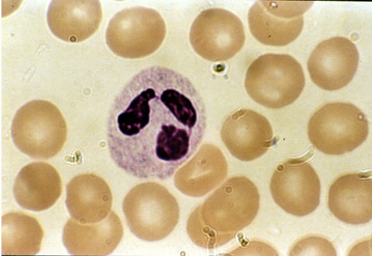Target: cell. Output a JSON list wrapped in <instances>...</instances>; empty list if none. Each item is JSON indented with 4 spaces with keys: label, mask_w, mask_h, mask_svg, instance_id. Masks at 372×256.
I'll use <instances>...</instances> for the list:
<instances>
[{
    "label": "cell",
    "mask_w": 372,
    "mask_h": 256,
    "mask_svg": "<svg viewBox=\"0 0 372 256\" xmlns=\"http://www.w3.org/2000/svg\"><path fill=\"white\" fill-rule=\"evenodd\" d=\"M289 255H337L334 245L320 236H307L298 240Z\"/></svg>",
    "instance_id": "20"
},
{
    "label": "cell",
    "mask_w": 372,
    "mask_h": 256,
    "mask_svg": "<svg viewBox=\"0 0 372 256\" xmlns=\"http://www.w3.org/2000/svg\"><path fill=\"white\" fill-rule=\"evenodd\" d=\"M245 39L240 18L220 8L202 11L194 20L190 30V41L194 50L212 62L233 57L243 48Z\"/></svg>",
    "instance_id": "8"
},
{
    "label": "cell",
    "mask_w": 372,
    "mask_h": 256,
    "mask_svg": "<svg viewBox=\"0 0 372 256\" xmlns=\"http://www.w3.org/2000/svg\"><path fill=\"white\" fill-rule=\"evenodd\" d=\"M359 60L356 46L344 37L323 40L307 61L312 81L319 87L334 91L346 87L353 79Z\"/></svg>",
    "instance_id": "11"
},
{
    "label": "cell",
    "mask_w": 372,
    "mask_h": 256,
    "mask_svg": "<svg viewBox=\"0 0 372 256\" xmlns=\"http://www.w3.org/2000/svg\"><path fill=\"white\" fill-rule=\"evenodd\" d=\"M270 190L276 204L295 216H307L319 204L320 180L304 157L278 165L271 177Z\"/></svg>",
    "instance_id": "9"
},
{
    "label": "cell",
    "mask_w": 372,
    "mask_h": 256,
    "mask_svg": "<svg viewBox=\"0 0 372 256\" xmlns=\"http://www.w3.org/2000/svg\"><path fill=\"white\" fill-rule=\"evenodd\" d=\"M123 234L119 217L111 211L102 221L90 225L69 219L63 228L62 242L72 255H108L118 246Z\"/></svg>",
    "instance_id": "15"
},
{
    "label": "cell",
    "mask_w": 372,
    "mask_h": 256,
    "mask_svg": "<svg viewBox=\"0 0 372 256\" xmlns=\"http://www.w3.org/2000/svg\"><path fill=\"white\" fill-rule=\"evenodd\" d=\"M102 18V7L97 0H53L47 13L51 32L71 43L83 41L94 34Z\"/></svg>",
    "instance_id": "14"
},
{
    "label": "cell",
    "mask_w": 372,
    "mask_h": 256,
    "mask_svg": "<svg viewBox=\"0 0 372 256\" xmlns=\"http://www.w3.org/2000/svg\"><path fill=\"white\" fill-rule=\"evenodd\" d=\"M260 196L244 176L230 177L190 215L187 232L197 245L214 249L234 239L256 218Z\"/></svg>",
    "instance_id": "2"
},
{
    "label": "cell",
    "mask_w": 372,
    "mask_h": 256,
    "mask_svg": "<svg viewBox=\"0 0 372 256\" xmlns=\"http://www.w3.org/2000/svg\"><path fill=\"white\" fill-rule=\"evenodd\" d=\"M307 135L318 150L340 155L351 152L366 140L368 122L364 113L351 103H328L310 118Z\"/></svg>",
    "instance_id": "6"
},
{
    "label": "cell",
    "mask_w": 372,
    "mask_h": 256,
    "mask_svg": "<svg viewBox=\"0 0 372 256\" xmlns=\"http://www.w3.org/2000/svg\"><path fill=\"white\" fill-rule=\"evenodd\" d=\"M221 138L230 153L245 162L261 157L275 143L267 118L248 108L234 111L228 116L221 129Z\"/></svg>",
    "instance_id": "12"
},
{
    "label": "cell",
    "mask_w": 372,
    "mask_h": 256,
    "mask_svg": "<svg viewBox=\"0 0 372 256\" xmlns=\"http://www.w3.org/2000/svg\"><path fill=\"white\" fill-rule=\"evenodd\" d=\"M62 193V181L56 169L43 162L24 166L16 177L13 195L23 208L33 211L53 206Z\"/></svg>",
    "instance_id": "18"
},
{
    "label": "cell",
    "mask_w": 372,
    "mask_h": 256,
    "mask_svg": "<svg viewBox=\"0 0 372 256\" xmlns=\"http://www.w3.org/2000/svg\"><path fill=\"white\" fill-rule=\"evenodd\" d=\"M112 194L106 181L93 173L73 177L66 187L65 204L71 217L82 224L106 218L112 206Z\"/></svg>",
    "instance_id": "16"
},
{
    "label": "cell",
    "mask_w": 372,
    "mask_h": 256,
    "mask_svg": "<svg viewBox=\"0 0 372 256\" xmlns=\"http://www.w3.org/2000/svg\"><path fill=\"white\" fill-rule=\"evenodd\" d=\"M165 34V21L157 11L136 6L114 15L107 26L106 42L118 56L141 58L155 52Z\"/></svg>",
    "instance_id": "7"
},
{
    "label": "cell",
    "mask_w": 372,
    "mask_h": 256,
    "mask_svg": "<svg viewBox=\"0 0 372 256\" xmlns=\"http://www.w3.org/2000/svg\"><path fill=\"white\" fill-rule=\"evenodd\" d=\"M328 206L340 221L366 223L372 218L371 172L349 173L338 177L330 186Z\"/></svg>",
    "instance_id": "13"
},
{
    "label": "cell",
    "mask_w": 372,
    "mask_h": 256,
    "mask_svg": "<svg viewBox=\"0 0 372 256\" xmlns=\"http://www.w3.org/2000/svg\"><path fill=\"white\" fill-rule=\"evenodd\" d=\"M67 125L58 108L45 100H33L16 113L11 137L16 146L34 159L47 160L62 148Z\"/></svg>",
    "instance_id": "5"
},
{
    "label": "cell",
    "mask_w": 372,
    "mask_h": 256,
    "mask_svg": "<svg viewBox=\"0 0 372 256\" xmlns=\"http://www.w3.org/2000/svg\"><path fill=\"white\" fill-rule=\"evenodd\" d=\"M312 4L305 1H258L248 13L250 31L264 45H287L300 35L303 14Z\"/></svg>",
    "instance_id": "10"
},
{
    "label": "cell",
    "mask_w": 372,
    "mask_h": 256,
    "mask_svg": "<svg viewBox=\"0 0 372 256\" xmlns=\"http://www.w3.org/2000/svg\"><path fill=\"white\" fill-rule=\"evenodd\" d=\"M227 173V162L221 150L207 143L179 169L174 177V184L182 194L200 197L219 185Z\"/></svg>",
    "instance_id": "17"
},
{
    "label": "cell",
    "mask_w": 372,
    "mask_h": 256,
    "mask_svg": "<svg viewBox=\"0 0 372 256\" xmlns=\"http://www.w3.org/2000/svg\"><path fill=\"white\" fill-rule=\"evenodd\" d=\"M122 209L131 232L148 242L168 236L180 218V208L175 196L155 182L133 187L125 196Z\"/></svg>",
    "instance_id": "4"
},
{
    "label": "cell",
    "mask_w": 372,
    "mask_h": 256,
    "mask_svg": "<svg viewBox=\"0 0 372 256\" xmlns=\"http://www.w3.org/2000/svg\"><path fill=\"white\" fill-rule=\"evenodd\" d=\"M305 78L301 65L287 54L267 53L254 60L246 73L250 97L269 108L292 104L301 94Z\"/></svg>",
    "instance_id": "3"
},
{
    "label": "cell",
    "mask_w": 372,
    "mask_h": 256,
    "mask_svg": "<svg viewBox=\"0 0 372 256\" xmlns=\"http://www.w3.org/2000/svg\"><path fill=\"white\" fill-rule=\"evenodd\" d=\"M206 128L205 105L192 82L173 69L149 66L114 99L106 122L109 152L126 174L165 180L195 152Z\"/></svg>",
    "instance_id": "1"
},
{
    "label": "cell",
    "mask_w": 372,
    "mask_h": 256,
    "mask_svg": "<svg viewBox=\"0 0 372 256\" xmlns=\"http://www.w3.org/2000/svg\"><path fill=\"white\" fill-rule=\"evenodd\" d=\"M43 235L40 223L33 216L20 211L8 213L1 220V255H36Z\"/></svg>",
    "instance_id": "19"
}]
</instances>
